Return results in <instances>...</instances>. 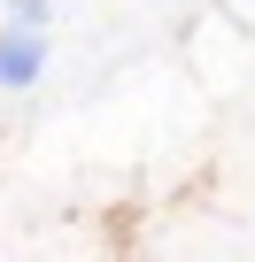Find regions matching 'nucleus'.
<instances>
[{"label": "nucleus", "mask_w": 255, "mask_h": 262, "mask_svg": "<svg viewBox=\"0 0 255 262\" xmlns=\"http://www.w3.org/2000/svg\"><path fill=\"white\" fill-rule=\"evenodd\" d=\"M39 70H47V31L8 24V31H0V85L24 93V85H39Z\"/></svg>", "instance_id": "nucleus-1"}, {"label": "nucleus", "mask_w": 255, "mask_h": 262, "mask_svg": "<svg viewBox=\"0 0 255 262\" xmlns=\"http://www.w3.org/2000/svg\"><path fill=\"white\" fill-rule=\"evenodd\" d=\"M8 24H24V31H47V0H8Z\"/></svg>", "instance_id": "nucleus-2"}]
</instances>
